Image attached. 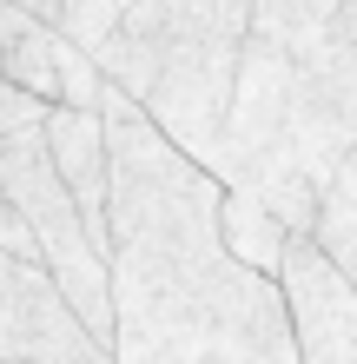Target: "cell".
I'll return each instance as SVG.
<instances>
[{
  "instance_id": "cell-1",
  "label": "cell",
  "mask_w": 357,
  "mask_h": 364,
  "mask_svg": "<svg viewBox=\"0 0 357 364\" xmlns=\"http://www.w3.org/2000/svg\"><path fill=\"white\" fill-rule=\"evenodd\" d=\"M113 364H298L285 278L225 239V179L133 93L106 87Z\"/></svg>"
},
{
  "instance_id": "cell-2",
  "label": "cell",
  "mask_w": 357,
  "mask_h": 364,
  "mask_svg": "<svg viewBox=\"0 0 357 364\" xmlns=\"http://www.w3.org/2000/svg\"><path fill=\"white\" fill-rule=\"evenodd\" d=\"M357 146V0H251L212 173L311 232Z\"/></svg>"
},
{
  "instance_id": "cell-3",
  "label": "cell",
  "mask_w": 357,
  "mask_h": 364,
  "mask_svg": "<svg viewBox=\"0 0 357 364\" xmlns=\"http://www.w3.org/2000/svg\"><path fill=\"white\" fill-rule=\"evenodd\" d=\"M251 0H139L99 47V73L133 93L192 159H219Z\"/></svg>"
},
{
  "instance_id": "cell-4",
  "label": "cell",
  "mask_w": 357,
  "mask_h": 364,
  "mask_svg": "<svg viewBox=\"0 0 357 364\" xmlns=\"http://www.w3.org/2000/svg\"><path fill=\"white\" fill-rule=\"evenodd\" d=\"M0 364H113L40 259L0 245Z\"/></svg>"
},
{
  "instance_id": "cell-5",
  "label": "cell",
  "mask_w": 357,
  "mask_h": 364,
  "mask_svg": "<svg viewBox=\"0 0 357 364\" xmlns=\"http://www.w3.org/2000/svg\"><path fill=\"white\" fill-rule=\"evenodd\" d=\"M278 278L298 331V364H357V278L311 232H291Z\"/></svg>"
},
{
  "instance_id": "cell-6",
  "label": "cell",
  "mask_w": 357,
  "mask_h": 364,
  "mask_svg": "<svg viewBox=\"0 0 357 364\" xmlns=\"http://www.w3.org/2000/svg\"><path fill=\"white\" fill-rule=\"evenodd\" d=\"M7 80L27 87L33 100H47V106H79V113H99V106H106V87H113V80L99 73V60L79 47V40H67L60 27H47V20H33V27L13 40Z\"/></svg>"
},
{
  "instance_id": "cell-7",
  "label": "cell",
  "mask_w": 357,
  "mask_h": 364,
  "mask_svg": "<svg viewBox=\"0 0 357 364\" xmlns=\"http://www.w3.org/2000/svg\"><path fill=\"white\" fill-rule=\"evenodd\" d=\"M225 239H232V252H238L245 265L278 272V265H285V245H291V225H285L265 199H251V192H232V186H225Z\"/></svg>"
},
{
  "instance_id": "cell-8",
  "label": "cell",
  "mask_w": 357,
  "mask_h": 364,
  "mask_svg": "<svg viewBox=\"0 0 357 364\" xmlns=\"http://www.w3.org/2000/svg\"><path fill=\"white\" fill-rule=\"evenodd\" d=\"M311 239H318L331 259L357 278V146H351V159L338 166V179L324 186L318 219H311Z\"/></svg>"
},
{
  "instance_id": "cell-9",
  "label": "cell",
  "mask_w": 357,
  "mask_h": 364,
  "mask_svg": "<svg viewBox=\"0 0 357 364\" xmlns=\"http://www.w3.org/2000/svg\"><path fill=\"white\" fill-rule=\"evenodd\" d=\"M113 27H119V0H67V7H60V33L79 40L93 60H99V47L113 40Z\"/></svg>"
},
{
  "instance_id": "cell-10",
  "label": "cell",
  "mask_w": 357,
  "mask_h": 364,
  "mask_svg": "<svg viewBox=\"0 0 357 364\" xmlns=\"http://www.w3.org/2000/svg\"><path fill=\"white\" fill-rule=\"evenodd\" d=\"M33 27V14H20L13 0H0V73H7V53H13V40Z\"/></svg>"
},
{
  "instance_id": "cell-11",
  "label": "cell",
  "mask_w": 357,
  "mask_h": 364,
  "mask_svg": "<svg viewBox=\"0 0 357 364\" xmlns=\"http://www.w3.org/2000/svg\"><path fill=\"white\" fill-rule=\"evenodd\" d=\"M20 14H33V20H47V27H60V7H67V0H13Z\"/></svg>"
},
{
  "instance_id": "cell-12",
  "label": "cell",
  "mask_w": 357,
  "mask_h": 364,
  "mask_svg": "<svg viewBox=\"0 0 357 364\" xmlns=\"http://www.w3.org/2000/svg\"><path fill=\"white\" fill-rule=\"evenodd\" d=\"M126 7H139V0H119V14H126Z\"/></svg>"
}]
</instances>
